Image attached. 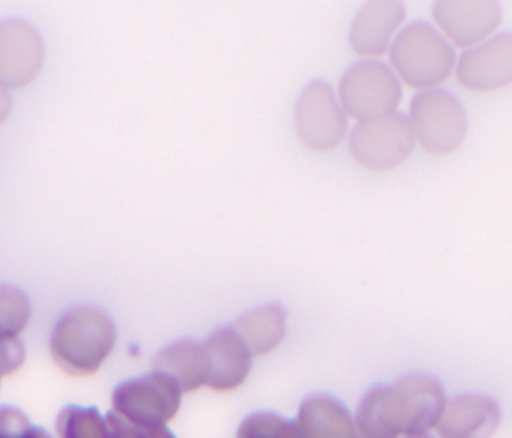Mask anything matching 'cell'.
<instances>
[{"label":"cell","mask_w":512,"mask_h":438,"mask_svg":"<svg viewBox=\"0 0 512 438\" xmlns=\"http://www.w3.org/2000/svg\"><path fill=\"white\" fill-rule=\"evenodd\" d=\"M30 316V298L16 286H0V340H20Z\"/></svg>","instance_id":"19"},{"label":"cell","mask_w":512,"mask_h":438,"mask_svg":"<svg viewBox=\"0 0 512 438\" xmlns=\"http://www.w3.org/2000/svg\"><path fill=\"white\" fill-rule=\"evenodd\" d=\"M408 438H436L432 434H418V436H408Z\"/></svg>","instance_id":"23"},{"label":"cell","mask_w":512,"mask_h":438,"mask_svg":"<svg viewBox=\"0 0 512 438\" xmlns=\"http://www.w3.org/2000/svg\"><path fill=\"white\" fill-rule=\"evenodd\" d=\"M416 146L408 116L394 112L366 122H356L348 134L352 160L370 172H388L402 166Z\"/></svg>","instance_id":"7"},{"label":"cell","mask_w":512,"mask_h":438,"mask_svg":"<svg viewBox=\"0 0 512 438\" xmlns=\"http://www.w3.org/2000/svg\"><path fill=\"white\" fill-rule=\"evenodd\" d=\"M152 366V370H158L176 382L182 394H192L208 384V356L202 342H172L156 354Z\"/></svg>","instance_id":"15"},{"label":"cell","mask_w":512,"mask_h":438,"mask_svg":"<svg viewBox=\"0 0 512 438\" xmlns=\"http://www.w3.org/2000/svg\"><path fill=\"white\" fill-rule=\"evenodd\" d=\"M448 398L428 374H406L394 384L374 386L356 406L354 422L364 438H408L432 434Z\"/></svg>","instance_id":"1"},{"label":"cell","mask_w":512,"mask_h":438,"mask_svg":"<svg viewBox=\"0 0 512 438\" xmlns=\"http://www.w3.org/2000/svg\"><path fill=\"white\" fill-rule=\"evenodd\" d=\"M502 422L500 404L484 394L450 398L434 428L436 438H494Z\"/></svg>","instance_id":"14"},{"label":"cell","mask_w":512,"mask_h":438,"mask_svg":"<svg viewBox=\"0 0 512 438\" xmlns=\"http://www.w3.org/2000/svg\"><path fill=\"white\" fill-rule=\"evenodd\" d=\"M60 438H172L166 430H140L110 414L102 418L94 410L68 408L58 418Z\"/></svg>","instance_id":"18"},{"label":"cell","mask_w":512,"mask_h":438,"mask_svg":"<svg viewBox=\"0 0 512 438\" xmlns=\"http://www.w3.org/2000/svg\"><path fill=\"white\" fill-rule=\"evenodd\" d=\"M10 110H12L10 94H8V90L0 88V124L10 116Z\"/></svg>","instance_id":"22"},{"label":"cell","mask_w":512,"mask_h":438,"mask_svg":"<svg viewBox=\"0 0 512 438\" xmlns=\"http://www.w3.org/2000/svg\"><path fill=\"white\" fill-rule=\"evenodd\" d=\"M232 328L246 342L254 358L276 352L288 332V312L280 304H262L244 312Z\"/></svg>","instance_id":"17"},{"label":"cell","mask_w":512,"mask_h":438,"mask_svg":"<svg viewBox=\"0 0 512 438\" xmlns=\"http://www.w3.org/2000/svg\"><path fill=\"white\" fill-rule=\"evenodd\" d=\"M300 438H364L350 414L330 396H310L298 410Z\"/></svg>","instance_id":"16"},{"label":"cell","mask_w":512,"mask_h":438,"mask_svg":"<svg viewBox=\"0 0 512 438\" xmlns=\"http://www.w3.org/2000/svg\"><path fill=\"white\" fill-rule=\"evenodd\" d=\"M182 390L158 370L118 384L112 392V414L140 430H166L182 406Z\"/></svg>","instance_id":"5"},{"label":"cell","mask_w":512,"mask_h":438,"mask_svg":"<svg viewBox=\"0 0 512 438\" xmlns=\"http://www.w3.org/2000/svg\"><path fill=\"white\" fill-rule=\"evenodd\" d=\"M432 22L454 48H474L492 38L502 24V6L492 0H440Z\"/></svg>","instance_id":"9"},{"label":"cell","mask_w":512,"mask_h":438,"mask_svg":"<svg viewBox=\"0 0 512 438\" xmlns=\"http://www.w3.org/2000/svg\"><path fill=\"white\" fill-rule=\"evenodd\" d=\"M296 136L312 152H330L348 136V116L338 94L322 80L310 82L296 100Z\"/></svg>","instance_id":"8"},{"label":"cell","mask_w":512,"mask_h":438,"mask_svg":"<svg viewBox=\"0 0 512 438\" xmlns=\"http://www.w3.org/2000/svg\"><path fill=\"white\" fill-rule=\"evenodd\" d=\"M416 144L430 156H450L468 136V116L462 102L444 88L418 92L408 108Z\"/></svg>","instance_id":"4"},{"label":"cell","mask_w":512,"mask_h":438,"mask_svg":"<svg viewBox=\"0 0 512 438\" xmlns=\"http://www.w3.org/2000/svg\"><path fill=\"white\" fill-rule=\"evenodd\" d=\"M118 342L114 320L96 306H74L52 326L48 352L54 366L72 378L98 374Z\"/></svg>","instance_id":"2"},{"label":"cell","mask_w":512,"mask_h":438,"mask_svg":"<svg viewBox=\"0 0 512 438\" xmlns=\"http://www.w3.org/2000/svg\"><path fill=\"white\" fill-rule=\"evenodd\" d=\"M236 438H300V432L296 420L260 412L246 416V420L238 426Z\"/></svg>","instance_id":"20"},{"label":"cell","mask_w":512,"mask_h":438,"mask_svg":"<svg viewBox=\"0 0 512 438\" xmlns=\"http://www.w3.org/2000/svg\"><path fill=\"white\" fill-rule=\"evenodd\" d=\"M26 360V348L22 340H0V378L12 376L22 368Z\"/></svg>","instance_id":"21"},{"label":"cell","mask_w":512,"mask_h":438,"mask_svg":"<svg viewBox=\"0 0 512 438\" xmlns=\"http://www.w3.org/2000/svg\"><path fill=\"white\" fill-rule=\"evenodd\" d=\"M456 80L470 92L512 86V32H500L464 50L456 60Z\"/></svg>","instance_id":"10"},{"label":"cell","mask_w":512,"mask_h":438,"mask_svg":"<svg viewBox=\"0 0 512 438\" xmlns=\"http://www.w3.org/2000/svg\"><path fill=\"white\" fill-rule=\"evenodd\" d=\"M0 380H2V378H0Z\"/></svg>","instance_id":"24"},{"label":"cell","mask_w":512,"mask_h":438,"mask_svg":"<svg viewBox=\"0 0 512 438\" xmlns=\"http://www.w3.org/2000/svg\"><path fill=\"white\" fill-rule=\"evenodd\" d=\"M44 64L40 34L26 22H0V88L18 90L36 80Z\"/></svg>","instance_id":"11"},{"label":"cell","mask_w":512,"mask_h":438,"mask_svg":"<svg viewBox=\"0 0 512 438\" xmlns=\"http://www.w3.org/2000/svg\"><path fill=\"white\" fill-rule=\"evenodd\" d=\"M388 60L402 84L424 92L440 88L452 76L458 56L434 24L416 20L396 34Z\"/></svg>","instance_id":"3"},{"label":"cell","mask_w":512,"mask_h":438,"mask_svg":"<svg viewBox=\"0 0 512 438\" xmlns=\"http://www.w3.org/2000/svg\"><path fill=\"white\" fill-rule=\"evenodd\" d=\"M406 8L394 0H374L358 8L352 18L348 44L362 60H378L388 54L396 34L404 28Z\"/></svg>","instance_id":"12"},{"label":"cell","mask_w":512,"mask_h":438,"mask_svg":"<svg viewBox=\"0 0 512 438\" xmlns=\"http://www.w3.org/2000/svg\"><path fill=\"white\" fill-rule=\"evenodd\" d=\"M336 94L348 118L366 122L398 112L402 102V82L390 64L380 60H360L342 74Z\"/></svg>","instance_id":"6"},{"label":"cell","mask_w":512,"mask_h":438,"mask_svg":"<svg viewBox=\"0 0 512 438\" xmlns=\"http://www.w3.org/2000/svg\"><path fill=\"white\" fill-rule=\"evenodd\" d=\"M202 344L208 356L206 388L218 394H230L242 388L250 378L254 354L240 338V334L232 326L220 328L212 332Z\"/></svg>","instance_id":"13"}]
</instances>
